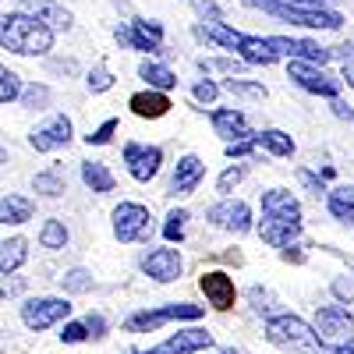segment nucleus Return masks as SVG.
<instances>
[{
    "label": "nucleus",
    "instance_id": "12",
    "mask_svg": "<svg viewBox=\"0 0 354 354\" xmlns=\"http://www.w3.org/2000/svg\"><path fill=\"white\" fill-rule=\"evenodd\" d=\"M71 135H75L71 117L57 113V117H50L46 124H39L32 135H28V145H32L36 153H53V149H64V145L71 142Z\"/></svg>",
    "mask_w": 354,
    "mask_h": 354
},
{
    "label": "nucleus",
    "instance_id": "40",
    "mask_svg": "<svg viewBox=\"0 0 354 354\" xmlns=\"http://www.w3.org/2000/svg\"><path fill=\"white\" fill-rule=\"evenodd\" d=\"M192 96L198 100V103H216V96H220V85L216 82H209V78H202V82H195V88H192Z\"/></svg>",
    "mask_w": 354,
    "mask_h": 354
},
{
    "label": "nucleus",
    "instance_id": "21",
    "mask_svg": "<svg viewBox=\"0 0 354 354\" xmlns=\"http://www.w3.org/2000/svg\"><path fill=\"white\" fill-rule=\"evenodd\" d=\"M128 106H131V113H135V117H142V121H160V117H167V113H170V100H167L163 88L135 93V96L128 100Z\"/></svg>",
    "mask_w": 354,
    "mask_h": 354
},
{
    "label": "nucleus",
    "instance_id": "56",
    "mask_svg": "<svg viewBox=\"0 0 354 354\" xmlns=\"http://www.w3.org/2000/svg\"><path fill=\"white\" fill-rule=\"evenodd\" d=\"M241 4H252V8H259V0H241Z\"/></svg>",
    "mask_w": 354,
    "mask_h": 354
},
{
    "label": "nucleus",
    "instance_id": "41",
    "mask_svg": "<svg viewBox=\"0 0 354 354\" xmlns=\"http://www.w3.org/2000/svg\"><path fill=\"white\" fill-rule=\"evenodd\" d=\"M113 131H117V117H106V121H103L93 135H85V142H88V145H106V142L113 138Z\"/></svg>",
    "mask_w": 354,
    "mask_h": 354
},
{
    "label": "nucleus",
    "instance_id": "10",
    "mask_svg": "<svg viewBox=\"0 0 354 354\" xmlns=\"http://www.w3.org/2000/svg\"><path fill=\"white\" fill-rule=\"evenodd\" d=\"M124 163H128V174L135 177L138 185H149L153 177L160 174V167H163V149H160V145L128 142L124 145Z\"/></svg>",
    "mask_w": 354,
    "mask_h": 354
},
{
    "label": "nucleus",
    "instance_id": "18",
    "mask_svg": "<svg viewBox=\"0 0 354 354\" xmlns=\"http://www.w3.org/2000/svg\"><path fill=\"white\" fill-rule=\"evenodd\" d=\"M202 177H205V163L195 153L181 156V160H177L174 177H170V195H192L202 185Z\"/></svg>",
    "mask_w": 354,
    "mask_h": 354
},
{
    "label": "nucleus",
    "instance_id": "48",
    "mask_svg": "<svg viewBox=\"0 0 354 354\" xmlns=\"http://www.w3.org/2000/svg\"><path fill=\"white\" fill-rule=\"evenodd\" d=\"M85 326H88V337H103L106 333V322H103V315H85Z\"/></svg>",
    "mask_w": 354,
    "mask_h": 354
},
{
    "label": "nucleus",
    "instance_id": "17",
    "mask_svg": "<svg viewBox=\"0 0 354 354\" xmlns=\"http://www.w3.org/2000/svg\"><path fill=\"white\" fill-rule=\"evenodd\" d=\"M198 287H202V294H205V301H209L216 312H230V308H234V301H238V290H234V280H230L227 273H220V270H213V273H202Z\"/></svg>",
    "mask_w": 354,
    "mask_h": 354
},
{
    "label": "nucleus",
    "instance_id": "7",
    "mask_svg": "<svg viewBox=\"0 0 354 354\" xmlns=\"http://www.w3.org/2000/svg\"><path fill=\"white\" fill-rule=\"evenodd\" d=\"M113 36L121 46L128 50H138V53H163V25L160 21H145V18H135L128 25H117Z\"/></svg>",
    "mask_w": 354,
    "mask_h": 354
},
{
    "label": "nucleus",
    "instance_id": "26",
    "mask_svg": "<svg viewBox=\"0 0 354 354\" xmlns=\"http://www.w3.org/2000/svg\"><path fill=\"white\" fill-rule=\"evenodd\" d=\"M28 259V241L25 238H11L0 245V273H18Z\"/></svg>",
    "mask_w": 354,
    "mask_h": 354
},
{
    "label": "nucleus",
    "instance_id": "54",
    "mask_svg": "<svg viewBox=\"0 0 354 354\" xmlns=\"http://www.w3.org/2000/svg\"><path fill=\"white\" fill-rule=\"evenodd\" d=\"M344 78H347V85H354V64H347V61H344Z\"/></svg>",
    "mask_w": 354,
    "mask_h": 354
},
{
    "label": "nucleus",
    "instance_id": "55",
    "mask_svg": "<svg viewBox=\"0 0 354 354\" xmlns=\"http://www.w3.org/2000/svg\"><path fill=\"white\" fill-rule=\"evenodd\" d=\"M0 163H8V149H4V145H0Z\"/></svg>",
    "mask_w": 354,
    "mask_h": 354
},
{
    "label": "nucleus",
    "instance_id": "6",
    "mask_svg": "<svg viewBox=\"0 0 354 354\" xmlns=\"http://www.w3.org/2000/svg\"><path fill=\"white\" fill-rule=\"evenodd\" d=\"M71 315V301L68 298H28L21 305V322L32 333H43L57 322H64Z\"/></svg>",
    "mask_w": 354,
    "mask_h": 354
},
{
    "label": "nucleus",
    "instance_id": "33",
    "mask_svg": "<svg viewBox=\"0 0 354 354\" xmlns=\"http://www.w3.org/2000/svg\"><path fill=\"white\" fill-rule=\"evenodd\" d=\"M326 205H330V213H333V220H340V223L354 227V202H351V195H340V192H333Z\"/></svg>",
    "mask_w": 354,
    "mask_h": 354
},
{
    "label": "nucleus",
    "instance_id": "35",
    "mask_svg": "<svg viewBox=\"0 0 354 354\" xmlns=\"http://www.w3.org/2000/svg\"><path fill=\"white\" fill-rule=\"evenodd\" d=\"M223 88H227V93H234V96L266 100V88H262L259 82H245V78H227V82H223Z\"/></svg>",
    "mask_w": 354,
    "mask_h": 354
},
{
    "label": "nucleus",
    "instance_id": "31",
    "mask_svg": "<svg viewBox=\"0 0 354 354\" xmlns=\"http://www.w3.org/2000/svg\"><path fill=\"white\" fill-rule=\"evenodd\" d=\"M18 96H21V78H18L11 68L0 64V106H4V103H15Z\"/></svg>",
    "mask_w": 354,
    "mask_h": 354
},
{
    "label": "nucleus",
    "instance_id": "37",
    "mask_svg": "<svg viewBox=\"0 0 354 354\" xmlns=\"http://www.w3.org/2000/svg\"><path fill=\"white\" fill-rule=\"evenodd\" d=\"M61 283H64L68 294H85V290H93V273L88 270H68L61 277Z\"/></svg>",
    "mask_w": 354,
    "mask_h": 354
},
{
    "label": "nucleus",
    "instance_id": "47",
    "mask_svg": "<svg viewBox=\"0 0 354 354\" xmlns=\"http://www.w3.org/2000/svg\"><path fill=\"white\" fill-rule=\"evenodd\" d=\"M298 181H301L312 195H322V192H326V188H322V181H319V177H315L312 170H298Z\"/></svg>",
    "mask_w": 354,
    "mask_h": 354
},
{
    "label": "nucleus",
    "instance_id": "39",
    "mask_svg": "<svg viewBox=\"0 0 354 354\" xmlns=\"http://www.w3.org/2000/svg\"><path fill=\"white\" fill-rule=\"evenodd\" d=\"M255 149H259L255 135H252V138H238V142H227V156H230V160H252Z\"/></svg>",
    "mask_w": 354,
    "mask_h": 354
},
{
    "label": "nucleus",
    "instance_id": "8",
    "mask_svg": "<svg viewBox=\"0 0 354 354\" xmlns=\"http://www.w3.org/2000/svg\"><path fill=\"white\" fill-rule=\"evenodd\" d=\"M287 78L294 85H301L305 93L312 96H326V100H337L340 96V78L326 75L322 64H308V61H290L287 64Z\"/></svg>",
    "mask_w": 354,
    "mask_h": 354
},
{
    "label": "nucleus",
    "instance_id": "32",
    "mask_svg": "<svg viewBox=\"0 0 354 354\" xmlns=\"http://www.w3.org/2000/svg\"><path fill=\"white\" fill-rule=\"evenodd\" d=\"M248 163H238V167H227L220 177H216V192H223V195H230L234 188H238L241 181H245V177H248Z\"/></svg>",
    "mask_w": 354,
    "mask_h": 354
},
{
    "label": "nucleus",
    "instance_id": "5",
    "mask_svg": "<svg viewBox=\"0 0 354 354\" xmlns=\"http://www.w3.org/2000/svg\"><path fill=\"white\" fill-rule=\"evenodd\" d=\"M202 305H188V301H174V305H163V308H145V312H135L128 322H124V330L128 333H149V330H160L163 322L170 319H185V322H195L202 319Z\"/></svg>",
    "mask_w": 354,
    "mask_h": 354
},
{
    "label": "nucleus",
    "instance_id": "15",
    "mask_svg": "<svg viewBox=\"0 0 354 354\" xmlns=\"http://www.w3.org/2000/svg\"><path fill=\"white\" fill-rule=\"evenodd\" d=\"M273 50L280 57H290V61H308V64H326L333 61V50L330 46H319L312 39H290V36H270Z\"/></svg>",
    "mask_w": 354,
    "mask_h": 354
},
{
    "label": "nucleus",
    "instance_id": "50",
    "mask_svg": "<svg viewBox=\"0 0 354 354\" xmlns=\"http://www.w3.org/2000/svg\"><path fill=\"white\" fill-rule=\"evenodd\" d=\"M333 113H337V117H344V121H354V110H351V106H347L340 96L333 100Z\"/></svg>",
    "mask_w": 354,
    "mask_h": 354
},
{
    "label": "nucleus",
    "instance_id": "30",
    "mask_svg": "<svg viewBox=\"0 0 354 354\" xmlns=\"http://www.w3.org/2000/svg\"><path fill=\"white\" fill-rule=\"evenodd\" d=\"M32 188H36L39 195H46V198H57V195H64L68 181H64V174H61V167H53V170H43V174H36V181H32Z\"/></svg>",
    "mask_w": 354,
    "mask_h": 354
},
{
    "label": "nucleus",
    "instance_id": "51",
    "mask_svg": "<svg viewBox=\"0 0 354 354\" xmlns=\"http://www.w3.org/2000/svg\"><path fill=\"white\" fill-rule=\"evenodd\" d=\"M330 354H354V337H347V340L333 344V347H330Z\"/></svg>",
    "mask_w": 354,
    "mask_h": 354
},
{
    "label": "nucleus",
    "instance_id": "25",
    "mask_svg": "<svg viewBox=\"0 0 354 354\" xmlns=\"http://www.w3.org/2000/svg\"><path fill=\"white\" fill-rule=\"evenodd\" d=\"M32 202H28L25 195H8L0 198V223H28L32 220Z\"/></svg>",
    "mask_w": 354,
    "mask_h": 354
},
{
    "label": "nucleus",
    "instance_id": "29",
    "mask_svg": "<svg viewBox=\"0 0 354 354\" xmlns=\"http://www.w3.org/2000/svg\"><path fill=\"white\" fill-rule=\"evenodd\" d=\"M68 227H64V220H46L43 223V230H39V245L43 248H50V252H61V248H68Z\"/></svg>",
    "mask_w": 354,
    "mask_h": 354
},
{
    "label": "nucleus",
    "instance_id": "38",
    "mask_svg": "<svg viewBox=\"0 0 354 354\" xmlns=\"http://www.w3.org/2000/svg\"><path fill=\"white\" fill-rule=\"evenodd\" d=\"M88 88H93V93H106V88H113V75H110V68L106 64H96L93 71H88Z\"/></svg>",
    "mask_w": 354,
    "mask_h": 354
},
{
    "label": "nucleus",
    "instance_id": "46",
    "mask_svg": "<svg viewBox=\"0 0 354 354\" xmlns=\"http://www.w3.org/2000/svg\"><path fill=\"white\" fill-rule=\"evenodd\" d=\"M248 298H252L255 312H262V315H270V312H273V305H270V301H273V294H270V290H259V287H252V290H248Z\"/></svg>",
    "mask_w": 354,
    "mask_h": 354
},
{
    "label": "nucleus",
    "instance_id": "4",
    "mask_svg": "<svg viewBox=\"0 0 354 354\" xmlns=\"http://www.w3.org/2000/svg\"><path fill=\"white\" fill-rule=\"evenodd\" d=\"M259 8L266 15H273L280 21H290V25H301V28H340L344 25V15L340 11H330V8H294L287 0H259Z\"/></svg>",
    "mask_w": 354,
    "mask_h": 354
},
{
    "label": "nucleus",
    "instance_id": "2",
    "mask_svg": "<svg viewBox=\"0 0 354 354\" xmlns=\"http://www.w3.org/2000/svg\"><path fill=\"white\" fill-rule=\"evenodd\" d=\"M0 50H11L18 57H43L53 50V28L21 8L8 11L0 15Z\"/></svg>",
    "mask_w": 354,
    "mask_h": 354
},
{
    "label": "nucleus",
    "instance_id": "34",
    "mask_svg": "<svg viewBox=\"0 0 354 354\" xmlns=\"http://www.w3.org/2000/svg\"><path fill=\"white\" fill-rule=\"evenodd\" d=\"M28 110H46L50 106V88L46 85H21V96H18Z\"/></svg>",
    "mask_w": 354,
    "mask_h": 354
},
{
    "label": "nucleus",
    "instance_id": "11",
    "mask_svg": "<svg viewBox=\"0 0 354 354\" xmlns=\"http://www.w3.org/2000/svg\"><path fill=\"white\" fill-rule=\"evenodd\" d=\"M209 223L213 227H220V230H230V234H248L255 223H252V209H248V202H241V198H223V202H216L209 213Z\"/></svg>",
    "mask_w": 354,
    "mask_h": 354
},
{
    "label": "nucleus",
    "instance_id": "3",
    "mask_svg": "<svg viewBox=\"0 0 354 354\" xmlns=\"http://www.w3.org/2000/svg\"><path fill=\"white\" fill-rule=\"evenodd\" d=\"M266 340L290 354H330L315 326H308L301 315H290V312L266 315Z\"/></svg>",
    "mask_w": 354,
    "mask_h": 354
},
{
    "label": "nucleus",
    "instance_id": "23",
    "mask_svg": "<svg viewBox=\"0 0 354 354\" xmlns=\"http://www.w3.org/2000/svg\"><path fill=\"white\" fill-rule=\"evenodd\" d=\"M195 36H198V39H209V43H216V46H223V50H238V43L245 39V32H238V28H230V25H223V21H205V25H198Z\"/></svg>",
    "mask_w": 354,
    "mask_h": 354
},
{
    "label": "nucleus",
    "instance_id": "57",
    "mask_svg": "<svg viewBox=\"0 0 354 354\" xmlns=\"http://www.w3.org/2000/svg\"><path fill=\"white\" fill-rule=\"evenodd\" d=\"M220 354H238V351H220Z\"/></svg>",
    "mask_w": 354,
    "mask_h": 354
},
{
    "label": "nucleus",
    "instance_id": "9",
    "mask_svg": "<svg viewBox=\"0 0 354 354\" xmlns=\"http://www.w3.org/2000/svg\"><path fill=\"white\" fill-rule=\"evenodd\" d=\"M149 209L138 202H121L113 209V238L121 245H131L138 238H145V230H149Z\"/></svg>",
    "mask_w": 354,
    "mask_h": 354
},
{
    "label": "nucleus",
    "instance_id": "22",
    "mask_svg": "<svg viewBox=\"0 0 354 354\" xmlns=\"http://www.w3.org/2000/svg\"><path fill=\"white\" fill-rule=\"evenodd\" d=\"M238 57L245 64H262V68H270V64H277L280 61V53L273 50V43H270V36H245L241 43H238Z\"/></svg>",
    "mask_w": 354,
    "mask_h": 354
},
{
    "label": "nucleus",
    "instance_id": "24",
    "mask_svg": "<svg viewBox=\"0 0 354 354\" xmlns=\"http://www.w3.org/2000/svg\"><path fill=\"white\" fill-rule=\"evenodd\" d=\"M255 145L266 153H273V156H294V138L280 128H266L255 135Z\"/></svg>",
    "mask_w": 354,
    "mask_h": 354
},
{
    "label": "nucleus",
    "instance_id": "42",
    "mask_svg": "<svg viewBox=\"0 0 354 354\" xmlns=\"http://www.w3.org/2000/svg\"><path fill=\"white\" fill-rule=\"evenodd\" d=\"M330 294L340 301V305H347V301H354V280L351 277H337L333 283H330Z\"/></svg>",
    "mask_w": 354,
    "mask_h": 354
},
{
    "label": "nucleus",
    "instance_id": "1",
    "mask_svg": "<svg viewBox=\"0 0 354 354\" xmlns=\"http://www.w3.org/2000/svg\"><path fill=\"white\" fill-rule=\"evenodd\" d=\"M301 202L283 188L262 192V223H259V238L273 248L290 245L301 234Z\"/></svg>",
    "mask_w": 354,
    "mask_h": 354
},
{
    "label": "nucleus",
    "instance_id": "14",
    "mask_svg": "<svg viewBox=\"0 0 354 354\" xmlns=\"http://www.w3.org/2000/svg\"><path fill=\"white\" fill-rule=\"evenodd\" d=\"M181 270H185V262H181V252L177 248H156L142 259V273L156 280V283H174V280H181Z\"/></svg>",
    "mask_w": 354,
    "mask_h": 354
},
{
    "label": "nucleus",
    "instance_id": "43",
    "mask_svg": "<svg viewBox=\"0 0 354 354\" xmlns=\"http://www.w3.org/2000/svg\"><path fill=\"white\" fill-rule=\"evenodd\" d=\"M61 340H64V344H82V340H88V326H85V319H82V322H64Z\"/></svg>",
    "mask_w": 354,
    "mask_h": 354
},
{
    "label": "nucleus",
    "instance_id": "20",
    "mask_svg": "<svg viewBox=\"0 0 354 354\" xmlns=\"http://www.w3.org/2000/svg\"><path fill=\"white\" fill-rule=\"evenodd\" d=\"M213 131H216L223 142H238V138H252V135H255V131L248 128V117H245L241 110H230V106L213 110Z\"/></svg>",
    "mask_w": 354,
    "mask_h": 354
},
{
    "label": "nucleus",
    "instance_id": "28",
    "mask_svg": "<svg viewBox=\"0 0 354 354\" xmlns=\"http://www.w3.org/2000/svg\"><path fill=\"white\" fill-rule=\"evenodd\" d=\"M138 78L149 85V88H163V93L177 85V75H174L167 64H156V61H142V64H138Z\"/></svg>",
    "mask_w": 354,
    "mask_h": 354
},
{
    "label": "nucleus",
    "instance_id": "49",
    "mask_svg": "<svg viewBox=\"0 0 354 354\" xmlns=\"http://www.w3.org/2000/svg\"><path fill=\"white\" fill-rule=\"evenodd\" d=\"M287 4H294V8H330L337 0H287Z\"/></svg>",
    "mask_w": 354,
    "mask_h": 354
},
{
    "label": "nucleus",
    "instance_id": "13",
    "mask_svg": "<svg viewBox=\"0 0 354 354\" xmlns=\"http://www.w3.org/2000/svg\"><path fill=\"white\" fill-rule=\"evenodd\" d=\"M315 333L330 344H340L354 333V315L344 305H322L315 312Z\"/></svg>",
    "mask_w": 354,
    "mask_h": 354
},
{
    "label": "nucleus",
    "instance_id": "53",
    "mask_svg": "<svg viewBox=\"0 0 354 354\" xmlns=\"http://www.w3.org/2000/svg\"><path fill=\"white\" fill-rule=\"evenodd\" d=\"M18 290H21V280H11V283L0 287V294H18Z\"/></svg>",
    "mask_w": 354,
    "mask_h": 354
},
{
    "label": "nucleus",
    "instance_id": "44",
    "mask_svg": "<svg viewBox=\"0 0 354 354\" xmlns=\"http://www.w3.org/2000/svg\"><path fill=\"white\" fill-rule=\"evenodd\" d=\"M198 68H202V71H241L245 61H241V57H238V61H223V57H220V61H205V57H202Z\"/></svg>",
    "mask_w": 354,
    "mask_h": 354
},
{
    "label": "nucleus",
    "instance_id": "19",
    "mask_svg": "<svg viewBox=\"0 0 354 354\" xmlns=\"http://www.w3.org/2000/svg\"><path fill=\"white\" fill-rule=\"evenodd\" d=\"M21 11H28V15H36L43 25H50L53 32H68L71 28V11L64 8V4H57V0H21Z\"/></svg>",
    "mask_w": 354,
    "mask_h": 354
},
{
    "label": "nucleus",
    "instance_id": "45",
    "mask_svg": "<svg viewBox=\"0 0 354 354\" xmlns=\"http://www.w3.org/2000/svg\"><path fill=\"white\" fill-rule=\"evenodd\" d=\"M188 4L198 11V18H205V21H220L223 18V11L213 4V0H188Z\"/></svg>",
    "mask_w": 354,
    "mask_h": 354
},
{
    "label": "nucleus",
    "instance_id": "16",
    "mask_svg": "<svg viewBox=\"0 0 354 354\" xmlns=\"http://www.w3.org/2000/svg\"><path fill=\"white\" fill-rule=\"evenodd\" d=\"M205 347H213V333L192 326V330H177L163 344H156L149 351H138V354H195V351H205Z\"/></svg>",
    "mask_w": 354,
    "mask_h": 354
},
{
    "label": "nucleus",
    "instance_id": "27",
    "mask_svg": "<svg viewBox=\"0 0 354 354\" xmlns=\"http://www.w3.org/2000/svg\"><path fill=\"white\" fill-rule=\"evenodd\" d=\"M82 181H85V188L88 192H96V195H106V192H113V174L106 170V163H82Z\"/></svg>",
    "mask_w": 354,
    "mask_h": 354
},
{
    "label": "nucleus",
    "instance_id": "52",
    "mask_svg": "<svg viewBox=\"0 0 354 354\" xmlns=\"http://www.w3.org/2000/svg\"><path fill=\"white\" fill-rule=\"evenodd\" d=\"M280 255H283V262H305V252H298V248H287V245H283V252H280Z\"/></svg>",
    "mask_w": 354,
    "mask_h": 354
},
{
    "label": "nucleus",
    "instance_id": "36",
    "mask_svg": "<svg viewBox=\"0 0 354 354\" xmlns=\"http://www.w3.org/2000/svg\"><path fill=\"white\" fill-rule=\"evenodd\" d=\"M192 216H188V209H174L170 216H167V223H163V238L174 245V241H181L185 238V223H188Z\"/></svg>",
    "mask_w": 354,
    "mask_h": 354
}]
</instances>
